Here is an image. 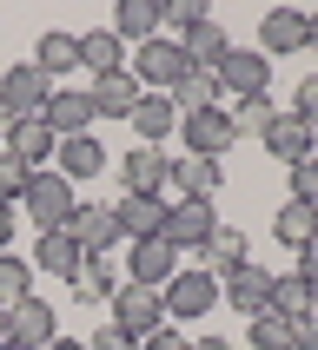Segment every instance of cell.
Masks as SVG:
<instances>
[{"label":"cell","mask_w":318,"mask_h":350,"mask_svg":"<svg viewBox=\"0 0 318 350\" xmlns=\"http://www.w3.org/2000/svg\"><path fill=\"white\" fill-rule=\"evenodd\" d=\"M292 205H318V159L292 165Z\"/></svg>","instance_id":"f35d334b"},{"label":"cell","mask_w":318,"mask_h":350,"mask_svg":"<svg viewBox=\"0 0 318 350\" xmlns=\"http://www.w3.org/2000/svg\"><path fill=\"white\" fill-rule=\"evenodd\" d=\"M298 278H305V284H312V291H318V238H312V245H305V252H298Z\"/></svg>","instance_id":"7bdbcfd3"},{"label":"cell","mask_w":318,"mask_h":350,"mask_svg":"<svg viewBox=\"0 0 318 350\" xmlns=\"http://www.w3.org/2000/svg\"><path fill=\"white\" fill-rule=\"evenodd\" d=\"M212 73H219V93L232 99V106H238V99H258V93H272V59L258 53V46H232V53L219 59Z\"/></svg>","instance_id":"8992f818"},{"label":"cell","mask_w":318,"mask_h":350,"mask_svg":"<svg viewBox=\"0 0 318 350\" xmlns=\"http://www.w3.org/2000/svg\"><path fill=\"white\" fill-rule=\"evenodd\" d=\"M73 66H80V33H60L53 27V33L34 40V73L47 79V86H53L60 73H73Z\"/></svg>","instance_id":"484cf974"},{"label":"cell","mask_w":318,"mask_h":350,"mask_svg":"<svg viewBox=\"0 0 318 350\" xmlns=\"http://www.w3.org/2000/svg\"><path fill=\"white\" fill-rule=\"evenodd\" d=\"M106 311H113L106 324H113V331H126L133 344H146V337L166 324V304H159V291H153V284H133V278L119 284V297L106 304Z\"/></svg>","instance_id":"277c9868"},{"label":"cell","mask_w":318,"mask_h":350,"mask_svg":"<svg viewBox=\"0 0 318 350\" xmlns=\"http://www.w3.org/2000/svg\"><path fill=\"white\" fill-rule=\"evenodd\" d=\"M179 139H186V159H225V152L238 146V133H232V106L179 113Z\"/></svg>","instance_id":"5b68a950"},{"label":"cell","mask_w":318,"mask_h":350,"mask_svg":"<svg viewBox=\"0 0 318 350\" xmlns=\"http://www.w3.org/2000/svg\"><path fill=\"white\" fill-rule=\"evenodd\" d=\"M86 350H139V344H133L126 331H113V324H99V331L86 337Z\"/></svg>","instance_id":"60d3db41"},{"label":"cell","mask_w":318,"mask_h":350,"mask_svg":"<svg viewBox=\"0 0 318 350\" xmlns=\"http://www.w3.org/2000/svg\"><path fill=\"white\" fill-rule=\"evenodd\" d=\"M285 113V106H272V93H258V99H238L232 106V133L238 139H265V126Z\"/></svg>","instance_id":"d6a6232c"},{"label":"cell","mask_w":318,"mask_h":350,"mask_svg":"<svg viewBox=\"0 0 318 350\" xmlns=\"http://www.w3.org/2000/svg\"><path fill=\"white\" fill-rule=\"evenodd\" d=\"M219 99H225V93H219V73H206V66H193V73L173 86V106H179V113H206V106H219Z\"/></svg>","instance_id":"1f68e13d"},{"label":"cell","mask_w":318,"mask_h":350,"mask_svg":"<svg viewBox=\"0 0 318 350\" xmlns=\"http://www.w3.org/2000/svg\"><path fill=\"white\" fill-rule=\"evenodd\" d=\"M0 344H7V304H0Z\"/></svg>","instance_id":"681fc988"},{"label":"cell","mask_w":318,"mask_h":350,"mask_svg":"<svg viewBox=\"0 0 318 350\" xmlns=\"http://www.w3.org/2000/svg\"><path fill=\"white\" fill-rule=\"evenodd\" d=\"M272 238L285 245V252H305V245L318 238V205H292V198H285V205L272 212Z\"/></svg>","instance_id":"f546056e"},{"label":"cell","mask_w":318,"mask_h":350,"mask_svg":"<svg viewBox=\"0 0 318 350\" xmlns=\"http://www.w3.org/2000/svg\"><path fill=\"white\" fill-rule=\"evenodd\" d=\"M126 73L139 79V93H173L179 79L193 73L186 66V53H179V40H146V46H133V59H126Z\"/></svg>","instance_id":"3957f363"},{"label":"cell","mask_w":318,"mask_h":350,"mask_svg":"<svg viewBox=\"0 0 318 350\" xmlns=\"http://www.w3.org/2000/svg\"><path fill=\"white\" fill-rule=\"evenodd\" d=\"M113 33L126 40V53H133V46H146V40H159V7H153V0H119Z\"/></svg>","instance_id":"4dcf8cb0"},{"label":"cell","mask_w":318,"mask_h":350,"mask_svg":"<svg viewBox=\"0 0 318 350\" xmlns=\"http://www.w3.org/2000/svg\"><path fill=\"white\" fill-rule=\"evenodd\" d=\"M66 284H73L80 304H113L119 284H126V265H119L113 252H86V258H80V271L66 278Z\"/></svg>","instance_id":"30bf717a"},{"label":"cell","mask_w":318,"mask_h":350,"mask_svg":"<svg viewBox=\"0 0 318 350\" xmlns=\"http://www.w3.org/2000/svg\"><path fill=\"white\" fill-rule=\"evenodd\" d=\"M14 225H20V205H0V252H14Z\"/></svg>","instance_id":"ee69618b"},{"label":"cell","mask_w":318,"mask_h":350,"mask_svg":"<svg viewBox=\"0 0 318 350\" xmlns=\"http://www.w3.org/2000/svg\"><path fill=\"white\" fill-rule=\"evenodd\" d=\"M73 185H66V178L53 172V165H47V172H34L27 178V192H20V212L34 218L40 232H66V225H73Z\"/></svg>","instance_id":"6da1fadb"},{"label":"cell","mask_w":318,"mask_h":350,"mask_svg":"<svg viewBox=\"0 0 318 350\" xmlns=\"http://www.w3.org/2000/svg\"><path fill=\"white\" fill-rule=\"evenodd\" d=\"M166 205H173V198H126V192H119V198H113L119 238H126V245H139V238H159V232H166Z\"/></svg>","instance_id":"5bb4252c"},{"label":"cell","mask_w":318,"mask_h":350,"mask_svg":"<svg viewBox=\"0 0 318 350\" xmlns=\"http://www.w3.org/2000/svg\"><path fill=\"white\" fill-rule=\"evenodd\" d=\"M80 245H73V232H40V245H34V278L47 271V278H73L80 271Z\"/></svg>","instance_id":"83f0119b"},{"label":"cell","mask_w":318,"mask_h":350,"mask_svg":"<svg viewBox=\"0 0 318 350\" xmlns=\"http://www.w3.org/2000/svg\"><path fill=\"white\" fill-rule=\"evenodd\" d=\"M60 337V324H53V304L47 297H20V304H7V344H20V350H40V344H53Z\"/></svg>","instance_id":"8fae6325"},{"label":"cell","mask_w":318,"mask_h":350,"mask_svg":"<svg viewBox=\"0 0 318 350\" xmlns=\"http://www.w3.org/2000/svg\"><path fill=\"white\" fill-rule=\"evenodd\" d=\"M258 53L278 59V53H305V14L298 7H272L265 27H258Z\"/></svg>","instance_id":"d6986e66"},{"label":"cell","mask_w":318,"mask_h":350,"mask_svg":"<svg viewBox=\"0 0 318 350\" xmlns=\"http://www.w3.org/2000/svg\"><path fill=\"white\" fill-rule=\"evenodd\" d=\"M179 271V252L166 245V238H139L133 252H126V278L133 284H153V291H166V278Z\"/></svg>","instance_id":"2e32d148"},{"label":"cell","mask_w":318,"mask_h":350,"mask_svg":"<svg viewBox=\"0 0 318 350\" xmlns=\"http://www.w3.org/2000/svg\"><path fill=\"white\" fill-rule=\"evenodd\" d=\"M53 146L60 139L47 133L40 119H14V126H7V152H14L27 172H47V165H53Z\"/></svg>","instance_id":"ac0fdd59"},{"label":"cell","mask_w":318,"mask_h":350,"mask_svg":"<svg viewBox=\"0 0 318 350\" xmlns=\"http://www.w3.org/2000/svg\"><path fill=\"white\" fill-rule=\"evenodd\" d=\"M265 311H278L285 324H298V317L318 311V291H312L298 271H272V297H265Z\"/></svg>","instance_id":"d4e9b609"},{"label":"cell","mask_w":318,"mask_h":350,"mask_svg":"<svg viewBox=\"0 0 318 350\" xmlns=\"http://www.w3.org/2000/svg\"><path fill=\"white\" fill-rule=\"evenodd\" d=\"M20 297H34V258L0 252V304H20Z\"/></svg>","instance_id":"836d02e7"},{"label":"cell","mask_w":318,"mask_h":350,"mask_svg":"<svg viewBox=\"0 0 318 350\" xmlns=\"http://www.w3.org/2000/svg\"><path fill=\"white\" fill-rule=\"evenodd\" d=\"M166 178H173V159L159 152V146L119 152V192L126 198H166Z\"/></svg>","instance_id":"52a82bcc"},{"label":"cell","mask_w":318,"mask_h":350,"mask_svg":"<svg viewBox=\"0 0 318 350\" xmlns=\"http://www.w3.org/2000/svg\"><path fill=\"white\" fill-rule=\"evenodd\" d=\"M40 350H86L80 337H53V344H40Z\"/></svg>","instance_id":"bcb514c9"},{"label":"cell","mask_w":318,"mask_h":350,"mask_svg":"<svg viewBox=\"0 0 318 350\" xmlns=\"http://www.w3.org/2000/svg\"><path fill=\"white\" fill-rule=\"evenodd\" d=\"M139 350H193V337H179V324H159V331L146 337Z\"/></svg>","instance_id":"ab89813d"},{"label":"cell","mask_w":318,"mask_h":350,"mask_svg":"<svg viewBox=\"0 0 318 350\" xmlns=\"http://www.w3.org/2000/svg\"><path fill=\"white\" fill-rule=\"evenodd\" d=\"M73 245L80 252H113L119 245V218H113V205H73Z\"/></svg>","instance_id":"ffe728a7"},{"label":"cell","mask_w":318,"mask_h":350,"mask_svg":"<svg viewBox=\"0 0 318 350\" xmlns=\"http://www.w3.org/2000/svg\"><path fill=\"white\" fill-rule=\"evenodd\" d=\"M179 53H186V66H206V73H212L219 59L232 53V33H225V27H219V20H199L193 33L179 40Z\"/></svg>","instance_id":"f1b7e54d"},{"label":"cell","mask_w":318,"mask_h":350,"mask_svg":"<svg viewBox=\"0 0 318 350\" xmlns=\"http://www.w3.org/2000/svg\"><path fill=\"white\" fill-rule=\"evenodd\" d=\"M292 350H318V311L292 324Z\"/></svg>","instance_id":"b9f144b4"},{"label":"cell","mask_w":318,"mask_h":350,"mask_svg":"<svg viewBox=\"0 0 318 350\" xmlns=\"http://www.w3.org/2000/svg\"><path fill=\"white\" fill-rule=\"evenodd\" d=\"M199 258H206L199 271H212L219 284H225V278H232L238 265H252V245H245V232H232V225H219V232L206 238V252H199Z\"/></svg>","instance_id":"7402d4cb"},{"label":"cell","mask_w":318,"mask_h":350,"mask_svg":"<svg viewBox=\"0 0 318 350\" xmlns=\"http://www.w3.org/2000/svg\"><path fill=\"white\" fill-rule=\"evenodd\" d=\"M27 165H20L14 152H7V146H0V205H20V192H27Z\"/></svg>","instance_id":"74e56055"},{"label":"cell","mask_w":318,"mask_h":350,"mask_svg":"<svg viewBox=\"0 0 318 350\" xmlns=\"http://www.w3.org/2000/svg\"><path fill=\"white\" fill-rule=\"evenodd\" d=\"M133 106H139V79L133 73L93 79V119H133Z\"/></svg>","instance_id":"4316f807"},{"label":"cell","mask_w":318,"mask_h":350,"mask_svg":"<svg viewBox=\"0 0 318 350\" xmlns=\"http://www.w3.org/2000/svg\"><path fill=\"white\" fill-rule=\"evenodd\" d=\"M305 53H318V14H305Z\"/></svg>","instance_id":"f6af8a7d"},{"label":"cell","mask_w":318,"mask_h":350,"mask_svg":"<svg viewBox=\"0 0 318 350\" xmlns=\"http://www.w3.org/2000/svg\"><path fill=\"white\" fill-rule=\"evenodd\" d=\"M219 185H225V165H219V159H173V178H166V192L206 198V205L219 198Z\"/></svg>","instance_id":"e0dca14e"},{"label":"cell","mask_w":318,"mask_h":350,"mask_svg":"<svg viewBox=\"0 0 318 350\" xmlns=\"http://www.w3.org/2000/svg\"><path fill=\"white\" fill-rule=\"evenodd\" d=\"M133 133H139V146H159L166 133H179V106H173V93H139V106H133Z\"/></svg>","instance_id":"cb8c5ba5"},{"label":"cell","mask_w":318,"mask_h":350,"mask_svg":"<svg viewBox=\"0 0 318 350\" xmlns=\"http://www.w3.org/2000/svg\"><path fill=\"white\" fill-rule=\"evenodd\" d=\"M219 232V218H212V205H206V198H173V205H166V245H173V252H206V238Z\"/></svg>","instance_id":"ba28073f"},{"label":"cell","mask_w":318,"mask_h":350,"mask_svg":"<svg viewBox=\"0 0 318 350\" xmlns=\"http://www.w3.org/2000/svg\"><path fill=\"white\" fill-rule=\"evenodd\" d=\"M126 40L113 33V27H93V33H80V66H93V79H106V73H126Z\"/></svg>","instance_id":"603a6c76"},{"label":"cell","mask_w":318,"mask_h":350,"mask_svg":"<svg viewBox=\"0 0 318 350\" xmlns=\"http://www.w3.org/2000/svg\"><path fill=\"white\" fill-rule=\"evenodd\" d=\"M245 337H252V350H292V324H285L278 311L245 317Z\"/></svg>","instance_id":"e575fe53"},{"label":"cell","mask_w":318,"mask_h":350,"mask_svg":"<svg viewBox=\"0 0 318 350\" xmlns=\"http://www.w3.org/2000/svg\"><path fill=\"white\" fill-rule=\"evenodd\" d=\"M0 350H20V344H0Z\"/></svg>","instance_id":"f907efd6"},{"label":"cell","mask_w":318,"mask_h":350,"mask_svg":"<svg viewBox=\"0 0 318 350\" xmlns=\"http://www.w3.org/2000/svg\"><path fill=\"white\" fill-rule=\"evenodd\" d=\"M7 126H14V113H7V106H0V139H7Z\"/></svg>","instance_id":"c3c4849f"},{"label":"cell","mask_w":318,"mask_h":350,"mask_svg":"<svg viewBox=\"0 0 318 350\" xmlns=\"http://www.w3.org/2000/svg\"><path fill=\"white\" fill-rule=\"evenodd\" d=\"M159 304H166V324H186V317H212V304H219V278H212V271H199V265H179V271L166 278Z\"/></svg>","instance_id":"7a4b0ae2"},{"label":"cell","mask_w":318,"mask_h":350,"mask_svg":"<svg viewBox=\"0 0 318 350\" xmlns=\"http://www.w3.org/2000/svg\"><path fill=\"white\" fill-rule=\"evenodd\" d=\"M265 152H272V159H285V172H292V165H305V159H318V139L305 133V126H298L292 113H278L272 126H265Z\"/></svg>","instance_id":"44dd1931"},{"label":"cell","mask_w":318,"mask_h":350,"mask_svg":"<svg viewBox=\"0 0 318 350\" xmlns=\"http://www.w3.org/2000/svg\"><path fill=\"white\" fill-rule=\"evenodd\" d=\"M193 350H232V344H225V337H199Z\"/></svg>","instance_id":"7dc6e473"},{"label":"cell","mask_w":318,"mask_h":350,"mask_svg":"<svg viewBox=\"0 0 318 350\" xmlns=\"http://www.w3.org/2000/svg\"><path fill=\"white\" fill-rule=\"evenodd\" d=\"M40 126H47L53 139L93 133V93H80V86H53V93H47V106H40Z\"/></svg>","instance_id":"9c48e42d"},{"label":"cell","mask_w":318,"mask_h":350,"mask_svg":"<svg viewBox=\"0 0 318 350\" xmlns=\"http://www.w3.org/2000/svg\"><path fill=\"white\" fill-rule=\"evenodd\" d=\"M199 20H212V14H206V7H199V0H166V7H159V27H173L179 40L193 33Z\"/></svg>","instance_id":"d590c367"},{"label":"cell","mask_w":318,"mask_h":350,"mask_svg":"<svg viewBox=\"0 0 318 350\" xmlns=\"http://www.w3.org/2000/svg\"><path fill=\"white\" fill-rule=\"evenodd\" d=\"M106 159H113V152H106L93 133H80V139H60V146H53V172L66 178V185H80V178L106 172Z\"/></svg>","instance_id":"4fadbf2b"},{"label":"cell","mask_w":318,"mask_h":350,"mask_svg":"<svg viewBox=\"0 0 318 350\" xmlns=\"http://www.w3.org/2000/svg\"><path fill=\"white\" fill-rule=\"evenodd\" d=\"M265 297H272V271H265V265H238V271L219 284V304H232L238 317H258Z\"/></svg>","instance_id":"9a60e30c"},{"label":"cell","mask_w":318,"mask_h":350,"mask_svg":"<svg viewBox=\"0 0 318 350\" xmlns=\"http://www.w3.org/2000/svg\"><path fill=\"white\" fill-rule=\"evenodd\" d=\"M285 113H292L298 126L318 139V73H312V79H298V93H292V106H285Z\"/></svg>","instance_id":"8d00e7d4"},{"label":"cell","mask_w":318,"mask_h":350,"mask_svg":"<svg viewBox=\"0 0 318 350\" xmlns=\"http://www.w3.org/2000/svg\"><path fill=\"white\" fill-rule=\"evenodd\" d=\"M47 93H53V86L34 73V59H20V66H7V73H0V106H7L14 119H40Z\"/></svg>","instance_id":"7c38bea8"}]
</instances>
